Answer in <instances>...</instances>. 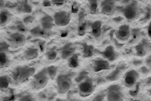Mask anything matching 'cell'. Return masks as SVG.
<instances>
[{
	"label": "cell",
	"mask_w": 151,
	"mask_h": 101,
	"mask_svg": "<svg viewBox=\"0 0 151 101\" xmlns=\"http://www.w3.org/2000/svg\"><path fill=\"white\" fill-rule=\"evenodd\" d=\"M140 75L135 70H131L125 73L124 76V84L125 87L132 88L139 79Z\"/></svg>",
	"instance_id": "8"
},
{
	"label": "cell",
	"mask_w": 151,
	"mask_h": 101,
	"mask_svg": "<svg viewBox=\"0 0 151 101\" xmlns=\"http://www.w3.org/2000/svg\"><path fill=\"white\" fill-rule=\"evenodd\" d=\"M95 90V85L91 79L87 78L81 82L78 86L79 95L82 97H87L91 95Z\"/></svg>",
	"instance_id": "6"
},
{
	"label": "cell",
	"mask_w": 151,
	"mask_h": 101,
	"mask_svg": "<svg viewBox=\"0 0 151 101\" xmlns=\"http://www.w3.org/2000/svg\"><path fill=\"white\" fill-rule=\"evenodd\" d=\"M10 79L6 76H1L0 77V87L1 90H6L9 88Z\"/></svg>",
	"instance_id": "28"
},
{
	"label": "cell",
	"mask_w": 151,
	"mask_h": 101,
	"mask_svg": "<svg viewBox=\"0 0 151 101\" xmlns=\"http://www.w3.org/2000/svg\"><path fill=\"white\" fill-rule=\"evenodd\" d=\"M142 38V32L140 29L134 28L131 30V35L129 43L130 44H134L139 43Z\"/></svg>",
	"instance_id": "18"
},
{
	"label": "cell",
	"mask_w": 151,
	"mask_h": 101,
	"mask_svg": "<svg viewBox=\"0 0 151 101\" xmlns=\"http://www.w3.org/2000/svg\"><path fill=\"white\" fill-rule=\"evenodd\" d=\"M50 79L54 80L58 73V67L55 66H50L45 69Z\"/></svg>",
	"instance_id": "26"
},
{
	"label": "cell",
	"mask_w": 151,
	"mask_h": 101,
	"mask_svg": "<svg viewBox=\"0 0 151 101\" xmlns=\"http://www.w3.org/2000/svg\"><path fill=\"white\" fill-rule=\"evenodd\" d=\"M100 54L104 58L109 62H114L118 58V55L112 45L106 47L103 52H100Z\"/></svg>",
	"instance_id": "14"
},
{
	"label": "cell",
	"mask_w": 151,
	"mask_h": 101,
	"mask_svg": "<svg viewBox=\"0 0 151 101\" xmlns=\"http://www.w3.org/2000/svg\"><path fill=\"white\" fill-rule=\"evenodd\" d=\"M140 82H137L136 85L133 87V89L129 92V94L131 96L133 97H136L138 93L140 92Z\"/></svg>",
	"instance_id": "31"
},
{
	"label": "cell",
	"mask_w": 151,
	"mask_h": 101,
	"mask_svg": "<svg viewBox=\"0 0 151 101\" xmlns=\"http://www.w3.org/2000/svg\"><path fill=\"white\" fill-rule=\"evenodd\" d=\"M136 55L138 57H143L151 52V43L146 39H142L135 47Z\"/></svg>",
	"instance_id": "9"
},
{
	"label": "cell",
	"mask_w": 151,
	"mask_h": 101,
	"mask_svg": "<svg viewBox=\"0 0 151 101\" xmlns=\"http://www.w3.org/2000/svg\"><path fill=\"white\" fill-rule=\"evenodd\" d=\"M45 56L48 60L53 61L57 57V52L55 50H50L46 53Z\"/></svg>",
	"instance_id": "32"
},
{
	"label": "cell",
	"mask_w": 151,
	"mask_h": 101,
	"mask_svg": "<svg viewBox=\"0 0 151 101\" xmlns=\"http://www.w3.org/2000/svg\"><path fill=\"white\" fill-rule=\"evenodd\" d=\"M132 64L136 67H141L142 66H143V61L142 59H135L132 61Z\"/></svg>",
	"instance_id": "36"
},
{
	"label": "cell",
	"mask_w": 151,
	"mask_h": 101,
	"mask_svg": "<svg viewBox=\"0 0 151 101\" xmlns=\"http://www.w3.org/2000/svg\"><path fill=\"white\" fill-rule=\"evenodd\" d=\"M42 5L44 7H51L52 6V1H44L42 3Z\"/></svg>",
	"instance_id": "42"
},
{
	"label": "cell",
	"mask_w": 151,
	"mask_h": 101,
	"mask_svg": "<svg viewBox=\"0 0 151 101\" xmlns=\"http://www.w3.org/2000/svg\"><path fill=\"white\" fill-rule=\"evenodd\" d=\"M49 80V77L45 69H43L36 73L32 78L31 85L33 90H40L44 88Z\"/></svg>",
	"instance_id": "2"
},
{
	"label": "cell",
	"mask_w": 151,
	"mask_h": 101,
	"mask_svg": "<svg viewBox=\"0 0 151 101\" xmlns=\"http://www.w3.org/2000/svg\"><path fill=\"white\" fill-rule=\"evenodd\" d=\"M147 34L149 36L150 38H151V22L149 23V25L148 26V30H147Z\"/></svg>",
	"instance_id": "44"
},
{
	"label": "cell",
	"mask_w": 151,
	"mask_h": 101,
	"mask_svg": "<svg viewBox=\"0 0 151 101\" xmlns=\"http://www.w3.org/2000/svg\"><path fill=\"white\" fill-rule=\"evenodd\" d=\"M131 35V30L127 24L120 26L116 32V38L122 42H127L130 40Z\"/></svg>",
	"instance_id": "10"
},
{
	"label": "cell",
	"mask_w": 151,
	"mask_h": 101,
	"mask_svg": "<svg viewBox=\"0 0 151 101\" xmlns=\"http://www.w3.org/2000/svg\"><path fill=\"white\" fill-rule=\"evenodd\" d=\"M55 24L58 27H64L68 25L71 19V15L70 12L65 10L59 11L53 16Z\"/></svg>",
	"instance_id": "7"
},
{
	"label": "cell",
	"mask_w": 151,
	"mask_h": 101,
	"mask_svg": "<svg viewBox=\"0 0 151 101\" xmlns=\"http://www.w3.org/2000/svg\"><path fill=\"white\" fill-rule=\"evenodd\" d=\"M30 34L35 38H47L49 37L50 32H47L43 30L41 26H37L30 30Z\"/></svg>",
	"instance_id": "19"
},
{
	"label": "cell",
	"mask_w": 151,
	"mask_h": 101,
	"mask_svg": "<svg viewBox=\"0 0 151 101\" xmlns=\"http://www.w3.org/2000/svg\"><path fill=\"white\" fill-rule=\"evenodd\" d=\"M106 101H123L124 95L120 85L113 84L110 85L106 90Z\"/></svg>",
	"instance_id": "4"
},
{
	"label": "cell",
	"mask_w": 151,
	"mask_h": 101,
	"mask_svg": "<svg viewBox=\"0 0 151 101\" xmlns=\"http://www.w3.org/2000/svg\"><path fill=\"white\" fill-rule=\"evenodd\" d=\"M123 13L124 17L127 20L134 21L140 17L142 11L137 2L132 1L124 8Z\"/></svg>",
	"instance_id": "3"
},
{
	"label": "cell",
	"mask_w": 151,
	"mask_h": 101,
	"mask_svg": "<svg viewBox=\"0 0 151 101\" xmlns=\"http://www.w3.org/2000/svg\"><path fill=\"white\" fill-rule=\"evenodd\" d=\"M12 15L10 12L5 9L2 10L0 13V25L1 27H4L12 19Z\"/></svg>",
	"instance_id": "22"
},
{
	"label": "cell",
	"mask_w": 151,
	"mask_h": 101,
	"mask_svg": "<svg viewBox=\"0 0 151 101\" xmlns=\"http://www.w3.org/2000/svg\"><path fill=\"white\" fill-rule=\"evenodd\" d=\"M6 53L1 52L0 53V67L2 69L7 67L10 64L9 58Z\"/></svg>",
	"instance_id": "27"
},
{
	"label": "cell",
	"mask_w": 151,
	"mask_h": 101,
	"mask_svg": "<svg viewBox=\"0 0 151 101\" xmlns=\"http://www.w3.org/2000/svg\"><path fill=\"white\" fill-rule=\"evenodd\" d=\"M82 54L83 56L85 58L92 57L94 54V47L91 45H88L85 43L83 44Z\"/></svg>",
	"instance_id": "23"
},
{
	"label": "cell",
	"mask_w": 151,
	"mask_h": 101,
	"mask_svg": "<svg viewBox=\"0 0 151 101\" xmlns=\"http://www.w3.org/2000/svg\"><path fill=\"white\" fill-rule=\"evenodd\" d=\"M131 101H142V100H139V99H134V100H132Z\"/></svg>",
	"instance_id": "47"
},
{
	"label": "cell",
	"mask_w": 151,
	"mask_h": 101,
	"mask_svg": "<svg viewBox=\"0 0 151 101\" xmlns=\"http://www.w3.org/2000/svg\"><path fill=\"white\" fill-rule=\"evenodd\" d=\"M39 56V50L37 48L29 47L27 48L24 52V56L25 59L31 61L36 59Z\"/></svg>",
	"instance_id": "20"
},
{
	"label": "cell",
	"mask_w": 151,
	"mask_h": 101,
	"mask_svg": "<svg viewBox=\"0 0 151 101\" xmlns=\"http://www.w3.org/2000/svg\"><path fill=\"white\" fill-rule=\"evenodd\" d=\"M126 67L124 65H122L115 70H113L112 72L109 73L106 76V80L109 82H114L119 80L122 76L123 72L125 70Z\"/></svg>",
	"instance_id": "15"
},
{
	"label": "cell",
	"mask_w": 151,
	"mask_h": 101,
	"mask_svg": "<svg viewBox=\"0 0 151 101\" xmlns=\"http://www.w3.org/2000/svg\"><path fill=\"white\" fill-rule=\"evenodd\" d=\"M17 30L19 33L24 34L25 33H26L27 32V27L25 26V25L24 24H19L17 26Z\"/></svg>",
	"instance_id": "34"
},
{
	"label": "cell",
	"mask_w": 151,
	"mask_h": 101,
	"mask_svg": "<svg viewBox=\"0 0 151 101\" xmlns=\"http://www.w3.org/2000/svg\"><path fill=\"white\" fill-rule=\"evenodd\" d=\"M57 90L59 94L67 93L72 85V80L68 74H60L56 78Z\"/></svg>",
	"instance_id": "5"
},
{
	"label": "cell",
	"mask_w": 151,
	"mask_h": 101,
	"mask_svg": "<svg viewBox=\"0 0 151 101\" xmlns=\"http://www.w3.org/2000/svg\"><path fill=\"white\" fill-rule=\"evenodd\" d=\"M35 69L29 66L18 67L13 73V78L15 82L22 84L28 81L35 74Z\"/></svg>",
	"instance_id": "1"
},
{
	"label": "cell",
	"mask_w": 151,
	"mask_h": 101,
	"mask_svg": "<svg viewBox=\"0 0 151 101\" xmlns=\"http://www.w3.org/2000/svg\"><path fill=\"white\" fill-rule=\"evenodd\" d=\"M151 19V7H147L146 9V12L145 14L144 17L141 20V22L143 23H146L149 21Z\"/></svg>",
	"instance_id": "30"
},
{
	"label": "cell",
	"mask_w": 151,
	"mask_h": 101,
	"mask_svg": "<svg viewBox=\"0 0 151 101\" xmlns=\"http://www.w3.org/2000/svg\"><path fill=\"white\" fill-rule=\"evenodd\" d=\"M79 65V59L78 55L74 54L68 59V66L71 69H76Z\"/></svg>",
	"instance_id": "25"
},
{
	"label": "cell",
	"mask_w": 151,
	"mask_h": 101,
	"mask_svg": "<svg viewBox=\"0 0 151 101\" xmlns=\"http://www.w3.org/2000/svg\"><path fill=\"white\" fill-rule=\"evenodd\" d=\"M94 101H102V95H98L97 96Z\"/></svg>",
	"instance_id": "45"
},
{
	"label": "cell",
	"mask_w": 151,
	"mask_h": 101,
	"mask_svg": "<svg viewBox=\"0 0 151 101\" xmlns=\"http://www.w3.org/2000/svg\"><path fill=\"white\" fill-rule=\"evenodd\" d=\"M17 11L19 13L30 14L32 12V7L29 5L27 1H24L17 8Z\"/></svg>",
	"instance_id": "24"
},
{
	"label": "cell",
	"mask_w": 151,
	"mask_h": 101,
	"mask_svg": "<svg viewBox=\"0 0 151 101\" xmlns=\"http://www.w3.org/2000/svg\"><path fill=\"white\" fill-rule=\"evenodd\" d=\"M145 84L147 87L151 88V77H148L145 80Z\"/></svg>",
	"instance_id": "43"
},
{
	"label": "cell",
	"mask_w": 151,
	"mask_h": 101,
	"mask_svg": "<svg viewBox=\"0 0 151 101\" xmlns=\"http://www.w3.org/2000/svg\"><path fill=\"white\" fill-rule=\"evenodd\" d=\"M110 69L109 61L103 59H97L93 62V70L95 72H99L103 70Z\"/></svg>",
	"instance_id": "12"
},
{
	"label": "cell",
	"mask_w": 151,
	"mask_h": 101,
	"mask_svg": "<svg viewBox=\"0 0 151 101\" xmlns=\"http://www.w3.org/2000/svg\"><path fill=\"white\" fill-rule=\"evenodd\" d=\"M15 96L14 95H12L9 97H6L3 99L2 101H15Z\"/></svg>",
	"instance_id": "41"
},
{
	"label": "cell",
	"mask_w": 151,
	"mask_h": 101,
	"mask_svg": "<svg viewBox=\"0 0 151 101\" xmlns=\"http://www.w3.org/2000/svg\"><path fill=\"white\" fill-rule=\"evenodd\" d=\"M67 2V1L66 0H52V5L58 7L64 5Z\"/></svg>",
	"instance_id": "35"
},
{
	"label": "cell",
	"mask_w": 151,
	"mask_h": 101,
	"mask_svg": "<svg viewBox=\"0 0 151 101\" xmlns=\"http://www.w3.org/2000/svg\"><path fill=\"white\" fill-rule=\"evenodd\" d=\"M140 72L144 75H148L151 73V71L146 66H143L140 67Z\"/></svg>",
	"instance_id": "38"
},
{
	"label": "cell",
	"mask_w": 151,
	"mask_h": 101,
	"mask_svg": "<svg viewBox=\"0 0 151 101\" xmlns=\"http://www.w3.org/2000/svg\"><path fill=\"white\" fill-rule=\"evenodd\" d=\"M40 22L42 29L47 32L51 31L55 25L53 18L49 15H45L42 17Z\"/></svg>",
	"instance_id": "13"
},
{
	"label": "cell",
	"mask_w": 151,
	"mask_h": 101,
	"mask_svg": "<svg viewBox=\"0 0 151 101\" xmlns=\"http://www.w3.org/2000/svg\"><path fill=\"white\" fill-rule=\"evenodd\" d=\"M145 64H146V66L148 67L151 71V55L146 58L145 61Z\"/></svg>",
	"instance_id": "40"
},
{
	"label": "cell",
	"mask_w": 151,
	"mask_h": 101,
	"mask_svg": "<svg viewBox=\"0 0 151 101\" xmlns=\"http://www.w3.org/2000/svg\"><path fill=\"white\" fill-rule=\"evenodd\" d=\"M35 21V18L33 16H31V15H28L23 19V22L24 24L32 23Z\"/></svg>",
	"instance_id": "37"
},
{
	"label": "cell",
	"mask_w": 151,
	"mask_h": 101,
	"mask_svg": "<svg viewBox=\"0 0 151 101\" xmlns=\"http://www.w3.org/2000/svg\"><path fill=\"white\" fill-rule=\"evenodd\" d=\"M10 40L12 43L17 46H22L26 42V36L24 34L16 32L10 35Z\"/></svg>",
	"instance_id": "16"
},
{
	"label": "cell",
	"mask_w": 151,
	"mask_h": 101,
	"mask_svg": "<svg viewBox=\"0 0 151 101\" xmlns=\"http://www.w3.org/2000/svg\"><path fill=\"white\" fill-rule=\"evenodd\" d=\"M101 13L106 16H111L114 14L116 10V2L114 1H103L100 4Z\"/></svg>",
	"instance_id": "11"
},
{
	"label": "cell",
	"mask_w": 151,
	"mask_h": 101,
	"mask_svg": "<svg viewBox=\"0 0 151 101\" xmlns=\"http://www.w3.org/2000/svg\"><path fill=\"white\" fill-rule=\"evenodd\" d=\"M75 52V48L71 44H68L65 45L61 50L60 56L62 59H68L74 54Z\"/></svg>",
	"instance_id": "17"
},
{
	"label": "cell",
	"mask_w": 151,
	"mask_h": 101,
	"mask_svg": "<svg viewBox=\"0 0 151 101\" xmlns=\"http://www.w3.org/2000/svg\"><path fill=\"white\" fill-rule=\"evenodd\" d=\"M91 28V34L96 38H98L102 35V22L100 21H96L92 23Z\"/></svg>",
	"instance_id": "21"
},
{
	"label": "cell",
	"mask_w": 151,
	"mask_h": 101,
	"mask_svg": "<svg viewBox=\"0 0 151 101\" xmlns=\"http://www.w3.org/2000/svg\"><path fill=\"white\" fill-rule=\"evenodd\" d=\"M90 12L92 15H96L98 13V2L97 1H90Z\"/></svg>",
	"instance_id": "29"
},
{
	"label": "cell",
	"mask_w": 151,
	"mask_h": 101,
	"mask_svg": "<svg viewBox=\"0 0 151 101\" xmlns=\"http://www.w3.org/2000/svg\"><path fill=\"white\" fill-rule=\"evenodd\" d=\"M150 39H151V38H150Z\"/></svg>",
	"instance_id": "48"
},
{
	"label": "cell",
	"mask_w": 151,
	"mask_h": 101,
	"mask_svg": "<svg viewBox=\"0 0 151 101\" xmlns=\"http://www.w3.org/2000/svg\"><path fill=\"white\" fill-rule=\"evenodd\" d=\"M18 101H37V100L32 95H26L20 97Z\"/></svg>",
	"instance_id": "33"
},
{
	"label": "cell",
	"mask_w": 151,
	"mask_h": 101,
	"mask_svg": "<svg viewBox=\"0 0 151 101\" xmlns=\"http://www.w3.org/2000/svg\"><path fill=\"white\" fill-rule=\"evenodd\" d=\"M148 93H149V95L151 97V88L148 90Z\"/></svg>",
	"instance_id": "46"
},
{
	"label": "cell",
	"mask_w": 151,
	"mask_h": 101,
	"mask_svg": "<svg viewBox=\"0 0 151 101\" xmlns=\"http://www.w3.org/2000/svg\"><path fill=\"white\" fill-rule=\"evenodd\" d=\"M86 26H85V24H82V25L79 26L78 28V33L80 35H83L85 33V30H86Z\"/></svg>",
	"instance_id": "39"
}]
</instances>
